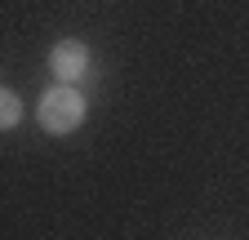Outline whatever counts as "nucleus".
Instances as JSON below:
<instances>
[{"label": "nucleus", "instance_id": "obj_1", "mask_svg": "<svg viewBox=\"0 0 249 240\" xmlns=\"http://www.w3.org/2000/svg\"><path fill=\"white\" fill-rule=\"evenodd\" d=\"M40 129L45 134H53V138H67V134H76L80 125H85V116H89V103H85V94L76 85H53V89H45L40 94Z\"/></svg>", "mask_w": 249, "mask_h": 240}, {"label": "nucleus", "instance_id": "obj_2", "mask_svg": "<svg viewBox=\"0 0 249 240\" xmlns=\"http://www.w3.org/2000/svg\"><path fill=\"white\" fill-rule=\"evenodd\" d=\"M49 71L58 76V85H76L80 76H89V45L67 36L49 49Z\"/></svg>", "mask_w": 249, "mask_h": 240}, {"label": "nucleus", "instance_id": "obj_3", "mask_svg": "<svg viewBox=\"0 0 249 240\" xmlns=\"http://www.w3.org/2000/svg\"><path fill=\"white\" fill-rule=\"evenodd\" d=\"M22 120V98L14 89H0V129H18Z\"/></svg>", "mask_w": 249, "mask_h": 240}]
</instances>
